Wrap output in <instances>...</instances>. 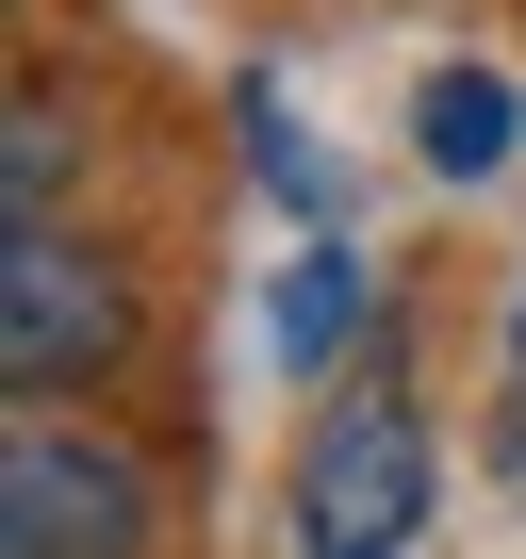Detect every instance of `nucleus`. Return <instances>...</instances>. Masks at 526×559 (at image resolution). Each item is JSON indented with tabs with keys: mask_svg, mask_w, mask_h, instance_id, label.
Wrapping results in <instances>:
<instances>
[{
	"mask_svg": "<svg viewBox=\"0 0 526 559\" xmlns=\"http://www.w3.org/2000/svg\"><path fill=\"white\" fill-rule=\"evenodd\" d=\"M411 148H428L444 181H493V165H510V83H493V67H428V99H411Z\"/></svg>",
	"mask_w": 526,
	"mask_h": 559,
	"instance_id": "obj_4",
	"label": "nucleus"
},
{
	"mask_svg": "<svg viewBox=\"0 0 526 559\" xmlns=\"http://www.w3.org/2000/svg\"><path fill=\"white\" fill-rule=\"evenodd\" d=\"M346 313H362V263L330 247V263H297V297H280V346H297V362H330V330H346Z\"/></svg>",
	"mask_w": 526,
	"mask_h": 559,
	"instance_id": "obj_6",
	"label": "nucleus"
},
{
	"mask_svg": "<svg viewBox=\"0 0 526 559\" xmlns=\"http://www.w3.org/2000/svg\"><path fill=\"white\" fill-rule=\"evenodd\" d=\"M411 526H428V428L395 395H346L297 461V543L313 559H395Z\"/></svg>",
	"mask_w": 526,
	"mask_h": 559,
	"instance_id": "obj_2",
	"label": "nucleus"
},
{
	"mask_svg": "<svg viewBox=\"0 0 526 559\" xmlns=\"http://www.w3.org/2000/svg\"><path fill=\"white\" fill-rule=\"evenodd\" d=\"M0 559H148V477L99 428H17L0 444Z\"/></svg>",
	"mask_w": 526,
	"mask_h": 559,
	"instance_id": "obj_1",
	"label": "nucleus"
},
{
	"mask_svg": "<svg viewBox=\"0 0 526 559\" xmlns=\"http://www.w3.org/2000/svg\"><path fill=\"white\" fill-rule=\"evenodd\" d=\"M67 148H83L67 83H17V116H0V214H17V230H50V198H67Z\"/></svg>",
	"mask_w": 526,
	"mask_h": 559,
	"instance_id": "obj_5",
	"label": "nucleus"
},
{
	"mask_svg": "<svg viewBox=\"0 0 526 559\" xmlns=\"http://www.w3.org/2000/svg\"><path fill=\"white\" fill-rule=\"evenodd\" d=\"M116 346H132V297H116L99 247H67V230L0 247V379H17V395H83Z\"/></svg>",
	"mask_w": 526,
	"mask_h": 559,
	"instance_id": "obj_3",
	"label": "nucleus"
}]
</instances>
